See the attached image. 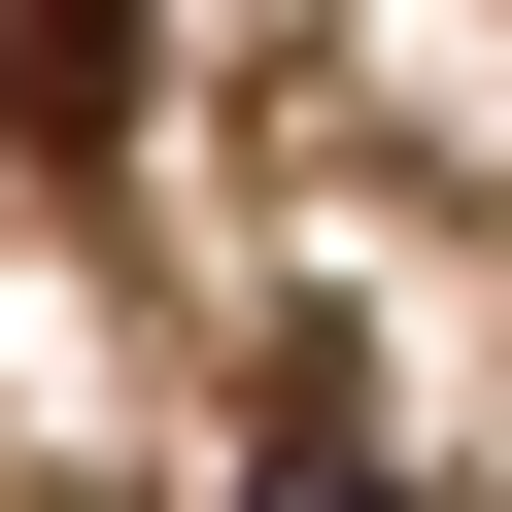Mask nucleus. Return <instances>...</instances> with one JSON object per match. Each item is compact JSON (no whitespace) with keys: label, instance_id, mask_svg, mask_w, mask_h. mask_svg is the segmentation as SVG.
I'll use <instances>...</instances> for the list:
<instances>
[{"label":"nucleus","instance_id":"nucleus-1","mask_svg":"<svg viewBox=\"0 0 512 512\" xmlns=\"http://www.w3.org/2000/svg\"><path fill=\"white\" fill-rule=\"evenodd\" d=\"M0 137H137V0H0Z\"/></svg>","mask_w":512,"mask_h":512},{"label":"nucleus","instance_id":"nucleus-2","mask_svg":"<svg viewBox=\"0 0 512 512\" xmlns=\"http://www.w3.org/2000/svg\"><path fill=\"white\" fill-rule=\"evenodd\" d=\"M239 512H376V478H342V444H274V478H239Z\"/></svg>","mask_w":512,"mask_h":512}]
</instances>
